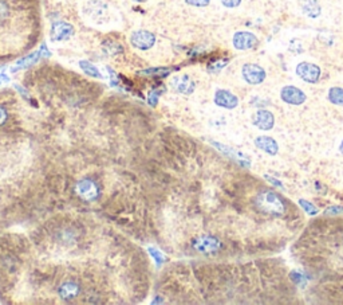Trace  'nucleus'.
<instances>
[{"mask_svg": "<svg viewBox=\"0 0 343 305\" xmlns=\"http://www.w3.org/2000/svg\"><path fill=\"white\" fill-rule=\"evenodd\" d=\"M170 71H172V69H166V67H151V69H146V70L141 71L140 74L154 77V78H164V77L170 74Z\"/></svg>", "mask_w": 343, "mask_h": 305, "instance_id": "obj_21", "label": "nucleus"}, {"mask_svg": "<svg viewBox=\"0 0 343 305\" xmlns=\"http://www.w3.org/2000/svg\"><path fill=\"white\" fill-rule=\"evenodd\" d=\"M149 252H150V253L153 254V257L157 260V265H161V262H163V261H165V258L161 256V253H160L159 250H155V249H153V247H150V249H149Z\"/></svg>", "mask_w": 343, "mask_h": 305, "instance_id": "obj_29", "label": "nucleus"}, {"mask_svg": "<svg viewBox=\"0 0 343 305\" xmlns=\"http://www.w3.org/2000/svg\"><path fill=\"white\" fill-rule=\"evenodd\" d=\"M75 191L85 202H96L101 197L100 184L92 179H82L77 183Z\"/></svg>", "mask_w": 343, "mask_h": 305, "instance_id": "obj_2", "label": "nucleus"}, {"mask_svg": "<svg viewBox=\"0 0 343 305\" xmlns=\"http://www.w3.org/2000/svg\"><path fill=\"white\" fill-rule=\"evenodd\" d=\"M213 145H214V147H217V148L220 149L223 153H225L227 156L231 157L233 161H236V163L240 164V165H243V167H247V168L251 167V160H250V159H248L245 155H243L241 152H239V151H235V149H232L231 147L219 144V143H213Z\"/></svg>", "mask_w": 343, "mask_h": 305, "instance_id": "obj_14", "label": "nucleus"}, {"mask_svg": "<svg viewBox=\"0 0 343 305\" xmlns=\"http://www.w3.org/2000/svg\"><path fill=\"white\" fill-rule=\"evenodd\" d=\"M232 43L233 47L236 48V50L245 51V50H251V48L256 47L259 45V39L254 33H250V31H237L233 35Z\"/></svg>", "mask_w": 343, "mask_h": 305, "instance_id": "obj_8", "label": "nucleus"}, {"mask_svg": "<svg viewBox=\"0 0 343 305\" xmlns=\"http://www.w3.org/2000/svg\"><path fill=\"white\" fill-rule=\"evenodd\" d=\"M193 247H195L197 252L204 254H213L217 253L220 247H222V243L219 241L216 237L213 235H200L197 238L193 241Z\"/></svg>", "mask_w": 343, "mask_h": 305, "instance_id": "obj_7", "label": "nucleus"}, {"mask_svg": "<svg viewBox=\"0 0 343 305\" xmlns=\"http://www.w3.org/2000/svg\"><path fill=\"white\" fill-rule=\"evenodd\" d=\"M79 67H81L83 73H86L90 77H94V78H104V75L101 74L100 70L97 69L96 65H92L89 61H81L79 62Z\"/></svg>", "mask_w": 343, "mask_h": 305, "instance_id": "obj_20", "label": "nucleus"}, {"mask_svg": "<svg viewBox=\"0 0 343 305\" xmlns=\"http://www.w3.org/2000/svg\"><path fill=\"white\" fill-rule=\"evenodd\" d=\"M280 98L288 105H302L307 100V96L303 90H300L296 86L287 85L282 88L280 90Z\"/></svg>", "mask_w": 343, "mask_h": 305, "instance_id": "obj_9", "label": "nucleus"}, {"mask_svg": "<svg viewBox=\"0 0 343 305\" xmlns=\"http://www.w3.org/2000/svg\"><path fill=\"white\" fill-rule=\"evenodd\" d=\"M255 145L258 147L259 149H262L263 152L268 153L271 156L276 155L279 152V145L275 142V138L268 137V136H258L255 138Z\"/></svg>", "mask_w": 343, "mask_h": 305, "instance_id": "obj_15", "label": "nucleus"}, {"mask_svg": "<svg viewBox=\"0 0 343 305\" xmlns=\"http://www.w3.org/2000/svg\"><path fill=\"white\" fill-rule=\"evenodd\" d=\"M300 8L304 15L308 18H318L321 15L322 7L321 4L318 3V0H302L300 2Z\"/></svg>", "mask_w": 343, "mask_h": 305, "instance_id": "obj_16", "label": "nucleus"}, {"mask_svg": "<svg viewBox=\"0 0 343 305\" xmlns=\"http://www.w3.org/2000/svg\"><path fill=\"white\" fill-rule=\"evenodd\" d=\"M163 92H164V89L163 90H157V89L151 90L150 93H149V96H148L149 105H151V106H155V105H157V102H159L160 94L163 93Z\"/></svg>", "mask_w": 343, "mask_h": 305, "instance_id": "obj_24", "label": "nucleus"}, {"mask_svg": "<svg viewBox=\"0 0 343 305\" xmlns=\"http://www.w3.org/2000/svg\"><path fill=\"white\" fill-rule=\"evenodd\" d=\"M321 67L311 62H300L296 66V75L308 84H317L321 79Z\"/></svg>", "mask_w": 343, "mask_h": 305, "instance_id": "obj_6", "label": "nucleus"}, {"mask_svg": "<svg viewBox=\"0 0 343 305\" xmlns=\"http://www.w3.org/2000/svg\"><path fill=\"white\" fill-rule=\"evenodd\" d=\"M185 2L193 7H207L210 3V0H185Z\"/></svg>", "mask_w": 343, "mask_h": 305, "instance_id": "obj_26", "label": "nucleus"}, {"mask_svg": "<svg viewBox=\"0 0 343 305\" xmlns=\"http://www.w3.org/2000/svg\"><path fill=\"white\" fill-rule=\"evenodd\" d=\"M81 285L77 281L69 280V281L60 284L59 288H58V293H59V297L62 300L70 301V300H74V298H78L81 296Z\"/></svg>", "mask_w": 343, "mask_h": 305, "instance_id": "obj_12", "label": "nucleus"}, {"mask_svg": "<svg viewBox=\"0 0 343 305\" xmlns=\"http://www.w3.org/2000/svg\"><path fill=\"white\" fill-rule=\"evenodd\" d=\"M227 65H228V60L213 61V62H210V64L208 65L207 70L209 71V73H212V74H217V73H220Z\"/></svg>", "mask_w": 343, "mask_h": 305, "instance_id": "obj_22", "label": "nucleus"}, {"mask_svg": "<svg viewBox=\"0 0 343 305\" xmlns=\"http://www.w3.org/2000/svg\"><path fill=\"white\" fill-rule=\"evenodd\" d=\"M10 81V78H8L7 75L4 74V73H0V85L3 84V82H8Z\"/></svg>", "mask_w": 343, "mask_h": 305, "instance_id": "obj_30", "label": "nucleus"}, {"mask_svg": "<svg viewBox=\"0 0 343 305\" xmlns=\"http://www.w3.org/2000/svg\"><path fill=\"white\" fill-rule=\"evenodd\" d=\"M327 98L331 104L338 105V106H343V88H339V86H334V88H331V89L328 90Z\"/></svg>", "mask_w": 343, "mask_h": 305, "instance_id": "obj_19", "label": "nucleus"}, {"mask_svg": "<svg viewBox=\"0 0 343 305\" xmlns=\"http://www.w3.org/2000/svg\"><path fill=\"white\" fill-rule=\"evenodd\" d=\"M299 205H300V207H302L308 215H317L318 214L317 207H315L311 202L306 201V199H300V201H299Z\"/></svg>", "mask_w": 343, "mask_h": 305, "instance_id": "obj_23", "label": "nucleus"}, {"mask_svg": "<svg viewBox=\"0 0 343 305\" xmlns=\"http://www.w3.org/2000/svg\"><path fill=\"white\" fill-rule=\"evenodd\" d=\"M340 212H343L342 206H331V207H328L326 210L325 215H336V214H340Z\"/></svg>", "mask_w": 343, "mask_h": 305, "instance_id": "obj_27", "label": "nucleus"}, {"mask_svg": "<svg viewBox=\"0 0 343 305\" xmlns=\"http://www.w3.org/2000/svg\"><path fill=\"white\" fill-rule=\"evenodd\" d=\"M42 57V52L41 50H38V51L33 52V54H28L27 57H24V58H22V60H19L18 62H16V65L11 69L12 73H15V71L20 70V69H26V67L31 66V65H35L39 61V58Z\"/></svg>", "mask_w": 343, "mask_h": 305, "instance_id": "obj_17", "label": "nucleus"}, {"mask_svg": "<svg viewBox=\"0 0 343 305\" xmlns=\"http://www.w3.org/2000/svg\"><path fill=\"white\" fill-rule=\"evenodd\" d=\"M102 47H104L107 56L110 57L119 56V54H123V51H125V48H123L121 43H118L117 41H111V39H106V41L102 42Z\"/></svg>", "mask_w": 343, "mask_h": 305, "instance_id": "obj_18", "label": "nucleus"}, {"mask_svg": "<svg viewBox=\"0 0 343 305\" xmlns=\"http://www.w3.org/2000/svg\"><path fill=\"white\" fill-rule=\"evenodd\" d=\"M241 75L248 85H260L267 77L266 70L258 64H245L241 67Z\"/></svg>", "mask_w": 343, "mask_h": 305, "instance_id": "obj_3", "label": "nucleus"}, {"mask_svg": "<svg viewBox=\"0 0 343 305\" xmlns=\"http://www.w3.org/2000/svg\"><path fill=\"white\" fill-rule=\"evenodd\" d=\"M170 86L173 88L174 92H177L180 94H192L196 89V84L188 74L176 75L172 81H170Z\"/></svg>", "mask_w": 343, "mask_h": 305, "instance_id": "obj_10", "label": "nucleus"}, {"mask_svg": "<svg viewBox=\"0 0 343 305\" xmlns=\"http://www.w3.org/2000/svg\"><path fill=\"white\" fill-rule=\"evenodd\" d=\"M339 151H340V153H342V155H343V140H342V143H340V148H339Z\"/></svg>", "mask_w": 343, "mask_h": 305, "instance_id": "obj_33", "label": "nucleus"}, {"mask_svg": "<svg viewBox=\"0 0 343 305\" xmlns=\"http://www.w3.org/2000/svg\"><path fill=\"white\" fill-rule=\"evenodd\" d=\"M133 2H136V3H145L146 0H133Z\"/></svg>", "mask_w": 343, "mask_h": 305, "instance_id": "obj_32", "label": "nucleus"}, {"mask_svg": "<svg viewBox=\"0 0 343 305\" xmlns=\"http://www.w3.org/2000/svg\"><path fill=\"white\" fill-rule=\"evenodd\" d=\"M8 119H10V116H8L7 109L0 105V128L4 127V125L7 124Z\"/></svg>", "mask_w": 343, "mask_h": 305, "instance_id": "obj_25", "label": "nucleus"}, {"mask_svg": "<svg viewBox=\"0 0 343 305\" xmlns=\"http://www.w3.org/2000/svg\"><path fill=\"white\" fill-rule=\"evenodd\" d=\"M268 179H269V182L273 183V184H275V186H276V187H280V188H283V186H282V183L280 182H276V179H272V178H268Z\"/></svg>", "mask_w": 343, "mask_h": 305, "instance_id": "obj_31", "label": "nucleus"}, {"mask_svg": "<svg viewBox=\"0 0 343 305\" xmlns=\"http://www.w3.org/2000/svg\"><path fill=\"white\" fill-rule=\"evenodd\" d=\"M222 4L224 7L227 8H236L239 7L240 3H241V0H220Z\"/></svg>", "mask_w": 343, "mask_h": 305, "instance_id": "obj_28", "label": "nucleus"}, {"mask_svg": "<svg viewBox=\"0 0 343 305\" xmlns=\"http://www.w3.org/2000/svg\"><path fill=\"white\" fill-rule=\"evenodd\" d=\"M255 205L264 214L271 215H282L286 212V203L279 193L273 191H263L255 199Z\"/></svg>", "mask_w": 343, "mask_h": 305, "instance_id": "obj_1", "label": "nucleus"}, {"mask_svg": "<svg viewBox=\"0 0 343 305\" xmlns=\"http://www.w3.org/2000/svg\"><path fill=\"white\" fill-rule=\"evenodd\" d=\"M74 27L70 23L65 20H55L52 22L51 30H50V39L52 42H65L69 41L74 35Z\"/></svg>", "mask_w": 343, "mask_h": 305, "instance_id": "obj_4", "label": "nucleus"}, {"mask_svg": "<svg viewBox=\"0 0 343 305\" xmlns=\"http://www.w3.org/2000/svg\"><path fill=\"white\" fill-rule=\"evenodd\" d=\"M214 104L225 109H235L239 105V98H237L232 92L225 89H219L214 93Z\"/></svg>", "mask_w": 343, "mask_h": 305, "instance_id": "obj_11", "label": "nucleus"}, {"mask_svg": "<svg viewBox=\"0 0 343 305\" xmlns=\"http://www.w3.org/2000/svg\"><path fill=\"white\" fill-rule=\"evenodd\" d=\"M252 123L256 128L262 130H269L273 128V124H275V117L269 110L266 109H259L258 112L255 113L254 117H252Z\"/></svg>", "mask_w": 343, "mask_h": 305, "instance_id": "obj_13", "label": "nucleus"}, {"mask_svg": "<svg viewBox=\"0 0 343 305\" xmlns=\"http://www.w3.org/2000/svg\"><path fill=\"white\" fill-rule=\"evenodd\" d=\"M130 43L137 50L146 51V50H150L155 45V35L146 30L134 31L132 34V37H130Z\"/></svg>", "mask_w": 343, "mask_h": 305, "instance_id": "obj_5", "label": "nucleus"}]
</instances>
